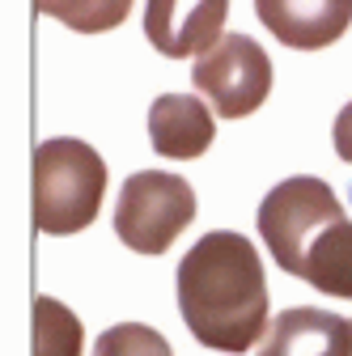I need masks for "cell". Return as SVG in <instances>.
Segmentation results:
<instances>
[{
	"instance_id": "obj_1",
	"label": "cell",
	"mask_w": 352,
	"mask_h": 356,
	"mask_svg": "<svg viewBox=\"0 0 352 356\" xmlns=\"http://www.w3.org/2000/svg\"><path fill=\"white\" fill-rule=\"evenodd\" d=\"M179 314L204 348L234 356L268 335V280L250 238L212 229L183 254Z\"/></svg>"
},
{
	"instance_id": "obj_2",
	"label": "cell",
	"mask_w": 352,
	"mask_h": 356,
	"mask_svg": "<svg viewBox=\"0 0 352 356\" xmlns=\"http://www.w3.org/2000/svg\"><path fill=\"white\" fill-rule=\"evenodd\" d=\"M106 195V161L94 145L56 136L34 149V225L68 238L94 225Z\"/></svg>"
},
{
	"instance_id": "obj_3",
	"label": "cell",
	"mask_w": 352,
	"mask_h": 356,
	"mask_svg": "<svg viewBox=\"0 0 352 356\" xmlns=\"http://www.w3.org/2000/svg\"><path fill=\"white\" fill-rule=\"evenodd\" d=\"M335 220H344V204L331 191V183H323L314 174L285 178L259 204V234L268 242L276 267H285L289 276H301L310 246Z\"/></svg>"
},
{
	"instance_id": "obj_4",
	"label": "cell",
	"mask_w": 352,
	"mask_h": 356,
	"mask_svg": "<svg viewBox=\"0 0 352 356\" xmlns=\"http://www.w3.org/2000/svg\"><path fill=\"white\" fill-rule=\"evenodd\" d=\"M195 220V191L170 170H136L115 204V234L136 254H166Z\"/></svg>"
},
{
	"instance_id": "obj_5",
	"label": "cell",
	"mask_w": 352,
	"mask_h": 356,
	"mask_svg": "<svg viewBox=\"0 0 352 356\" xmlns=\"http://www.w3.org/2000/svg\"><path fill=\"white\" fill-rule=\"evenodd\" d=\"M191 81L208 98L212 115L246 119L272 94V60L250 34H221V42L191 64Z\"/></svg>"
},
{
	"instance_id": "obj_6",
	"label": "cell",
	"mask_w": 352,
	"mask_h": 356,
	"mask_svg": "<svg viewBox=\"0 0 352 356\" xmlns=\"http://www.w3.org/2000/svg\"><path fill=\"white\" fill-rule=\"evenodd\" d=\"M230 0H149L145 34L166 60H200L221 42Z\"/></svg>"
},
{
	"instance_id": "obj_7",
	"label": "cell",
	"mask_w": 352,
	"mask_h": 356,
	"mask_svg": "<svg viewBox=\"0 0 352 356\" xmlns=\"http://www.w3.org/2000/svg\"><path fill=\"white\" fill-rule=\"evenodd\" d=\"M259 22L293 51H323L352 26V0H255Z\"/></svg>"
},
{
	"instance_id": "obj_8",
	"label": "cell",
	"mask_w": 352,
	"mask_h": 356,
	"mask_svg": "<svg viewBox=\"0 0 352 356\" xmlns=\"http://www.w3.org/2000/svg\"><path fill=\"white\" fill-rule=\"evenodd\" d=\"M259 356H352V323L331 309H285L263 335Z\"/></svg>"
},
{
	"instance_id": "obj_9",
	"label": "cell",
	"mask_w": 352,
	"mask_h": 356,
	"mask_svg": "<svg viewBox=\"0 0 352 356\" xmlns=\"http://www.w3.org/2000/svg\"><path fill=\"white\" fill-rule=\"evenodd\" d=\"M216 136L212 127V111L204 106V98L191 94H161L149 106V140L161 157L170 161H195L208 153Z\"/></svg>"
},
{
	"instance_id": "obj_10",
	"label": "cell",
	"mask_w": 352,
	"mask_h": 356,
	"mask_svg": "<svg viewBox=\"0 0 352 356\" xmlns=\"http://www.w3.org/2000/svg\"><path fill=\"white\" fill-rule=\"evenodd\" d=\"M301 280L314 284L327 297H344L352 301V220H335V225L310 246L301 267Z\"/></svg>"
},
{
	"instance_id": "obj_11",
	"label": "cell",
	"mask_w": 352,
	"mask_h": 356,
	"mask_svg": "<svg viewBox=\"0 0 352 356\" xmlns=\"http://www.w3.org/2000/svg\"><path fill=\"white\" fill-rule=\"evenodd\" d=\"M81 318L56 297L34 301V356H81Z\"/></svg>"
},
{
	"instance_id": "obj_12",
	"label": "cell",
	"mask_w": 352,
	"mask_h": 356,
	"mask_svg": "<svg viewBox=\"0 0 352 356\" xmlns=\"http://www.w3.org/2000/svg\"><path fill=\"white\" fill-rule=\"evenodd\" d=\"M38 13L64 22L77 34H106L127 22L131 0H34Z\"/></svg>"
},
{
	"instance_id": "obj_13",
	"label": "cell",
	"mask_w": 352,
	"mask_h": 356,
	"mask_svg": "<svg viewBox=\"0 0 352 356\" xmlns=\"http://www.w3.org/2000/svg\"><path fill=\"white\" fill-rule=\"evenodd\" d=\"M94 356H174V352H170V339L157 335L153 327H145V323H119V327H111V331L98 335Z\"/></svg>"
},
{
	"instance_id": "obj_14",
	"label": "cell",
	"mask_w": 352,
	"mask_h": 356,
	"mask_svg": "<svg viewBox=\"0 0 352 356\" xmlns=\"http://www.w3.org/2000/svg\"><path fill=\"white\" fill-rule=\"evenodd\" d=\"M331 140H335V153H339V161H348V165H352V102H348V106L335 115Z\"/></svg>"
}]
</instances>
